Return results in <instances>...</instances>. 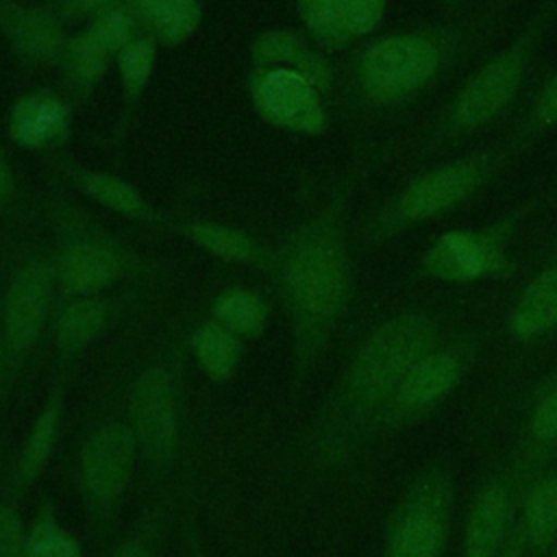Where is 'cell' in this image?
<instances>
[{
	"mask_svg": "<svg viewBox=\"0 0 557 557\" xmlns=\"http://www.w3.org/2000/svg\"><path fill=\"white\" fill-rule=\"evenodd\" d=\"M374 152L363 150L346 168L324 200L309 211L272 252L278 298L292 329L296 381L302 383L329 348L355 294L348 235L352 196L370 172Z\"/></svg>",
	"mask_w": 557,
	"mask_h": 557,
	"instance_id": "cell-1",
	"label": "cell"
},
{
	"mask_svg": "<svg viewBox=\"0 0 557 557\" xmlns=\"http://www.w3.org/2000/svg\"><path fill=\"white\" fill-rule=\"evenodd\" d=\"M518 0H485L420 26L368 39L350 61L352 104L370 117L413 111L476 61L507 26Z\"/></svg>",
	"mask_w": 557,
	"mask_h": 557,
	"instance_id": "cell-2",
	"label": "cell"
},
{
	"mask_svg": "<svg viewBox=\"0 0 557 557\" xmlns=\"http://www.w3.org/2000/svg\"><path fill=\"white\" fill-rule=\"evenodd\" d=\"M442 335V318L435 311L409 307L361 337L324 398L311 433V448L322 463H344L368 446L370 429L405 372Z\"/></svg>",
	"mask_w": 557,
	"mask_h": 557,
	"instance_id": "cell-3",
	"label": "cell"
},
{
	"mask_svg": "<svg viewBox=\"0 0 557 557\" xmlns=\"http://www.w3.org/2000/svg\"><path fill=\"white\" fill-rule=\"evenodd\" d=\"M557 20V0H537L520 30L453 89L422 128L416 157L440 152L500 122L518 102L535 57Z\"/></svg>",
	"mask_w": 557,
	"mask_h": 557,
	"instance_id": "cell-4",
	"label": "cell"
},
{
	"mask_svg": "<svg viewBox=\"0 0 557 557\" xmlns=\"http://www.w3.org/2000/svg\"><path fill=\"white\" fill-rule=\"evenodd\" d=\"M529 150L531 146L507 135L500 141L442 159L416 172L361 222V244L368 248L383 246L416 226L461 209Z\"/></svg>",
	"mask_w": 557,
	"mask_h": 557,
	"instance_id": "cell-5",
	"label": "cell"
},
{
	"mask_svg": "<svg viewBox=\"0 0 557 557\" xmlns=\"http://www.w3.org/2000/svg\"><path fill=\"white\" fill-rule=\"evenodd\" d=\"M540 207L542 198L531 196L492 222L450 228L437 235L422 252L418 274L450 285L496 281L513 274L516 261L511 246L516 233Z\"/></svg>",
	"mask_w": 557,
	"mask_h": 557,
	"instance_id": "cell-6",
	"label": "cell"
},
{
	"mask_svg": "<svg viewBox=\"0 0 557 557\" xmlns=\"http://www.w3.org/2000/svg\"><path fill=\"white\" fill-rule=\"evenodd\" d=\"M483 335L474 329L444 333L403 376L392 398L374 420L368 446L431 416L468 376L476 363Z\"/></svg>",
	"mask_w": 557,
	"mask_h": 557,
	"instance_id": "cell-7",
	"label": "cell"
},
{
	"mask_svg": "<svg viewBox=\"0 0 557 557\" xmlns=\"http://www.w3.org/2000/svg\"><path fill=\"white\" fill-rule=\"evenodd\" d=\"M455 498V479L444 463L418 470L387 518L381 557H442Z\"/></svg>",
	"mask_w": 557,
	"mask_h": 557,
	"instance_id": "cell-8",
	"label": "cell"
},
{
	"mask_svg": "<svg viewBox=\"0 0 557 557\" xmlns=\"http://www.w3.org/2000/svg\"><path fill=\"white\" fill-rule=\"evenodd\" d=\"M139 457L128 422L98 426L81 446L78 481L91 522L104 524L120 505Z\"/></svg>",
	"mask_w": 557,
	"mask_h": 557,
	"instance_id": "cell-9",
	"label": "cell"
},
{
	"mask_svg": "<svg viewBox=\"0 0 557 557\" xmlns=\"http://www.w3.org/2000/svg\"><path fill=\"white\" fill-rule=\"evenodd\" d=\"M529 479L516 457L496 468L474 492L461 533L459 557H496L518 518V500Z\"/></svg>",
	"mask_w": 557,
	"mask_h": 557,
	"instance_id": "cell-10",
	"label": "cell"
},
{
	"mask_svg": "<svg viewBox=\"0 0 557 557\" xmlns=\"http://www.w3.org/2000/svg\"><path fill=\"white\" fill-rule=\"evenodd\" d=\"M128 424L139 457L152 470L170 468L178 450V396L168 368L152 366L139 374L131 394Z\"/></svg>",
	"mask_w": 557,
	"mask_h": 557,
	"instance_id": "cell-11",
	"label": "cell"
},
{
	"mask_svg": "<svg viewBox=\"0 0 557 557\" xmlns=\"http://www.w3.org/2000/svg\"><path fill=\"white\" fill-rule=\"evenodd\" d=\"M54 287V270L48 261L28 259L13 272L0 307L7 366H17L37 344Z\"/></svg>",
	"mask_w": 557,
	"mask_h": 557,
	"instance_id": "cell-12",
	"label": "cell"
},
{
	"mask_svg": "<svg viewBox=\"0 0 557 557\" xmlns=\"http://www.w3.org/2000/svg\"><path fill=\"white\" fill-rule=\"evenodd\" d=\"M250 96L257 113L276 128L311 137H318L329 128L324 96L307 76L296 70H255Z\"/></svg>",
	"mask_w": 557,
	"mask_h": 557,
	"instance_id": "cell-13",
	"label": "cell"
},
{
	"mask_svg": "<svg viewBox=\"0 0 557 557\" xmlns=\"http://www.w3.org/2000/svg\"><path fill=\"white\" fill-rule=\"evenodd\" d=\"M128 268V257L98 228H76L59 242L52 261L54 283L63 296H96L117 283Z\"/></svg>",
	"mask_w": 557,
	"mask_h": 557,
	"instance_id": "cell-14",
	"label": "cell"
},
{
	"mask_svg": "<svg viewBox=\"0 0 557 557\" xmlns=\"http://www.w3.org/2000/svg\"><path fill=\"white\" fill-rule=\"evenodd\" d=\"M309 39L339 52L368 39L385 17L387 0H296Z\"/></svg>",
	"mask_w": 557,
	"mask_h": 557,
	"instance_id": "cell-15",
	"label": "cell"
},
{
	"mask_svg": "<svg viewBox=\"0 0 557 557\" xmlns=\"http://www.w3.org/2000/svg\"><path fill=\"white\" fill-rule=\"evenodd\" d=\"M505 331L518 344H533L557 331V246L520 287Z\"/></svg>",
	"mask_w": 557,
	"mask_h": 557,
	"instance_id": "cell-16",
	"label": "cell"
},
{
	"mask_svg": "<svg viewBox=\"0 0 557 557\" xmlns=\"http://www.w3.org/2000/svg\"><path fill=\"white\" fill-rule=\"evenodd\" d=\"M70 104L52 91H28L20 96L9 115L11 139L28 150L59 146L70 135Z\"/></svg>",
	"mask_w": 557,
	"mask_h": 557,
	"instance_id": "cell-17",
	"label": "cell"
},
{
	"mask_svg": "<svg viewBox=\"0 0 557 557\" xmlns=\"http://www.w3.org/2000/svg\"><path fill=\"white\" fill-rule=\"evenodd\" d=\"M0 33L26 63L61 61L65 37L54 13L0 0Z\"/></svg>",
	"mask_w": 557,
	"mask_h": 557,
	"instance_id": "cell-18",
	"label": "cell"
},
{
	"mask_svg": "<svg viewBox=\"0 0 557 557\" xmlns=\"http://www.w3.org/2000/svg\"><path fill=\"white\" fill-rule=\"evenodd\" d=\"M250 59L255 70L263 67H289L307 76L322 96L333 89V67L315 44L292 30H268L261 33L252 48Z\"/></svg>",
	"mask_w": 557,
	"mask_h": 557,
	"instance_id": "cell-19",
	"label": "cell"
},
{
	"mask_svg": "<svg viewBox=\"0 0 557 557\" xmlns=\"http://www.w3.org/2000/svg\"><path fill=\"white\" fill-rule=\"evenodd\" d=\"M111 307L104 298L96 296H78L70 300L54 326V346L59 355V368H70L76 357L89 348L109 326Z\"/></svg>",
	"mask_w": 557,
	"mask_h": 557,
	"instance_id": "cell-20",
	"label": "cell"
},
{
	"mask_svg": "<svg viewBox=\"0 0 557 557\" xmlns=\"http://www.w3.org/2000/svg\"><path fill=\"white\" fill-rule=\"evenodd\" d=\"M518 524L527 555L542 557L557 542V468L537 474L522 494Z\"/></svg>",
	"mask_w": 557,
	"mask_h": 557,
	"instance_id": "cell-21",
	"label": "cell"
},
{
	"mask_svg": "<svg viewBox=\"0 0 557 557\" xmlns=\"http://www.w3.org/2000/svg\"><path fill=\"white\" fill-rule=\"evenodd\" d=\"M63 422V385L50 392L46 405L39 409L35 422L28 429V435L20 448L17 466H15V487L17 492L28 490L46 468Z\"/></svg>",
	"mask_w": 557,
	"mask_h": 557,
	"instance_id": "cell-22",
	"label": "cell"
},
{
	"mask_svg": "<svg viewBox=\"0 0 557 557\" xmlns=\"http://www.w3.org/2000/svg\"><path fill=\"white\" fill-rule=\"evenodd\" d=\"M555 450H557V379L550 385H546L544 394L533 405V411L524 426V437L513 457L522 474L531 483V479L540 474V470L548 463Z\"/></svg>",
	"mask_w": 557,
	"mask_h": 557,
	"instance_id": "cell-23",
	"label": "cell"
},
{
	"mask_svg": "<svg viewBox=\"0 0 557 557\" xmlns=\"http://www.w3.org/2000/svg\"><path fill=\"white\" fill-rule=\"evenodd\" d=\"M128 7L148 35L165 46L183 44L202 17V0H128Z\"/></svg>",
	"mask_w": 557,
	"mask_h": 557,
	"instance_id": "cell-24",
	"label": "cell"
},
{
	"mask_svg": "<svg viewBox=\"0 0 557 557\" xmlns=\"http://www.w3.org/2000/svg\"><path fill=\"white\" fill-rule=\"evenodd\" d=\"M191 350L198 366L213 383H224L233 379L244 355L242 337H237L213 318L196 329V333L191 335Z\"/></svg>",
	"mask_w": 557,
	"mask_h": 557,
	"instance_id": "cell-25",
	"label": "cell"
},
{
	"mask_svg": "<svg viewBox=\"0 0 557 557\" xmlns=\"http://www.w3.org/2000/svg\"><path fill=\"white\" fill-rule=\"evenodd\" d=\"M72 183L94 202L137 220H150L152 209L144 196L126 181L96 170H70Z\"/></svg>",
	"mask_w": 557,
	"mask_h": 557,
	"instance_id": "cell-26",
	"label": "cell"
},
{
	"mask_svg": "<svg viewBox=\"0 0 557 557\" xmlns=\"http://www.w3.org/2000/svg\"><path fill=\"white\" fill-rule=\"evenodd\" d=\"M211 315L215 322L233 331L237 337L255 339L268 326L270 307L263 300V296H259L252 289L228 287L213 298Z\"/></svg>",
	"mask_w": 557,
	"mask_h": 557,
	"instance_id": "cell-27",
	"label": "cell"
},
{
	"mask_svg": "<svg viewBox=\"0 0 557 557\" xmlns=\"http://www.w3.org/2000/svg\"><path fill=\"white\" fill-rule=\"evenodd\" d=\"M185 235L205 252L228 263H255L265 268L272 263V255H268L255 239L228 226L191 222L185 224Z\"/></svg>",
	"mask_w": 557,
	"mask_h": 557,
	"instance_id": "cell-28",
	"label": "cell"
},
{
	"mask_svg": "<svg viewBox=\"0 0 557 557\" xmlns=\"http://www.w3.org/2000/svg\"><path fill=\"white\" fill-rule=\"evenodd\" d=\"M109 52L102 48V44L94 37L89 28L83 33H76L70 37L63 46L61 52V67L67 78V83L78 91V94H89L94 85L100 81L104 74Z\"/></svg>",
	"mask_w": 557,
	"mask_h": 557,
	"instance_id": "cell-29",
	"label": "cell"
},
{
	"mask_svg": "<svg viewBox=\"0 0 557 557\" xmlns=\"http://www.w3.org/2000/svg\"><path fill=\"white\" fill-rule=\"evenodd\" d=\"M26 557H83L81 544L61 524L50 500H41L26 529Z\"/></svg>",
	"mask_w": 557,
	"mask_h": 557,
	"instance_id": "cell-30",
	"label": "cell"
},
{
	"mask_svg": "<svg viewBox=\"0 0 557 557\" xmlns=\"http://www.w3.org/2000/svg\"><path fill=\"white\" fill-rule=\"evenodd\" d=\"M117 72L126 107H133L148 87L157 61V41L150 35H137L117 54Z\"/></svg>",
	"mask_w": 557,
	"mask_h": 557,
	"instance_id": "cell-31",
	"label": "cell"
},
{
	"mask_svg": "<svg viewBox=\"0 0 557 557\" xmlns=\"http://www.w3.org/2000/svg\"><path fill=\"white\" fill-rule=\"evenodd\" d=\"M553 128H557V70L533 91L509 135L533 146L537 137Z\"/></svg>",
	"mask_w": 557,
	"mask_h": 557,
	"instance_id": "cell-32",
	"label": "cell"
},
{
	"mask_svg": "<svg viewBox=\"0 0 557 557\" xmlns=\"http://www.w3.org/2000/svg\"><path fill=\"white\" fill-rule=\"evenodd\" d=\"M137 17L128 4H109L91 15V24L87 26L94 37L102 44L109 54H117L126 44H131L135 35Z\"/></svg>",
	"mask_w": 557,
	"mask_h": 557,
	"instance_id": "cell-33",
	"label": "cell"
},
{
	"mask_svg": "<svg viewBox=\"0 0 557 557\" xmlns=\"http://www.w3.org/2000/svg\"><path fill=\"white\" fill-rule=\"evenodd\" d=\"M0 557H26V529L13 503H0Z\"/></svg>",
	"mask_w": 557,
	"mask_h": 557,
	"instance_id": "cell-34",
	"label": "cell"
},
{
	"mask_svg": "<svg viewBox=\"0 0 557 557\" xmlns=\"http://www.w3.org/2000/svg\"><path fill=\"white\" fill-rule=\"evenodd\" d=\"M115 0H52L54 7V15L57 17H65V20H74V17H83V15H96L100 9L113 4Z\"/></svg>",
	"mask_w": 557,
	"mask_h": 557,
	"instance_id": "cell-35",
	"label": "cell"
},
{
	"mask_svg": "<svg viewBox=\"0 0 557 557\" xmlns=\"http://www.w3.org/2000/svg\"><path fill=\"white\" fill-rule=\"evenodd\" d=\"M111 557H154V553L144 537H128L122 544H117Z\"/></svg>",
	"mask_w": 557,
	"mask_h": 557,
	"instance_id": "cell-36",
	"label": "cell"
},
{
	"mask_svg": "<svg viewBox=\"0 0 557 557\" xmlns=\"http://www.w3.org/2000/svg\"><path fill=\"white\" fill-rule=\"evenodd\" d=\"M496 557H527V548H524V540H522V529L518 524V518H516V524L503 546V550L496 555Z\"/></svg>",
	"mask_w": 557,
	"mask_h": 557,
	"instance_id": "cell-37",
	"label": "cell"
},
{
	"mask_svg": "<svg viewBox=\"0 0 557 557\" xmlns=\"http://www.w3.org/2000/svg\"><path fill=\"white\" fill-rule=\"evenodd\" d=\"M13 189H15L13 172H11V168L7 165V161L0 157V207L11 200Z\"/></svg>",
	"mask_w": 557,
	"mask_h": 557,
	"instance_id": "cell-38",
	"label": "cell"
},
{
	"mask_svg": "<svg viewBox=\"0 0 557 557\" xmlns=\"http://www.w3.org/2000/svg\"><path fill=\"white\" fill-rule=\"evenodd\" d=\"M479 2H485V0H442V11L444 13H453V11H463L472 4H479Z\"/></svg>",
	"mask_w": 557,
	"mask_h": 557,
	"instance_id": "cell-39",
	"label": "cell"
},
{
	"mask_svg": "<svg viewBox=\"0 0 557 557\" xmlns=\"http://www.w3.org/2000/svg\"><path fill=\"white\" fill-rule=\"evenodd\" d=\"M7 366V352H4V342H2V331H0V370Z\"/></svg>",
	"mask_w": 557,
	"mask_h": 557,
	"instance_id": "cell-40",
	"label": "cell"
},
{
	"mask_svg": "<svg viewBox=\"0 0 557 557\" xmlns=\"http://www.w3.org/2000/svg\"><path fill=\"white\" fill-rule=\"evenodd\" d=\"M550 557H557V555H555V553H550Z\"/></svg>",
	"mask_w": 557,
	"mask_h": 557,
	"instance_id": "cell-41",
	"label": "cell"
},
{
	"mask_svg": "<svg viewBox=\"0 0 557 557\" xmlns=\"http://www.w3.org/2000/svg\"><path fill=\"white\" fill-rule=\"evenodd\" d=\"M553 553H555V555H557V550H553Z\"/></svg>",
	"mask_w": 557,
	"mask_h": 557,
	"instance_id": "cell-42",
	"label": "cell"
},
{
	"mask_svg": "<svg viewBox=\"0 0 557 557\" xmlns=\"http://www.w3.org/2000/svg\"><path fill=\"white\" fill-rule=\"evenodd\" d=\"M555 379H557V376H555Z\"/></svg>",
	"mask_w": 557,
	"mask_h": 557,
	"instance_id": "cell-43",
	"label": "cell"
}]
</instances>
